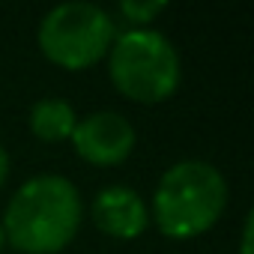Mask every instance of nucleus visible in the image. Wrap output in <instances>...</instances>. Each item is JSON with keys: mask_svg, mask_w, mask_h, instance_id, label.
Instances as JSON below:
<instances>
[{"mask_svg": "<svg viewBox=\"0 0 254 254\" xmlns=\"http://www.w3.org/2000/svg\"><path fill=\"white\" fill-rule=\"evenodd\" d=\"M84 200L66 177L42 174L27 180L9 200L3 215V236L24 254H57L81 227Z\"/></svg>", "mask_w": 254, "mask_h": 254, "instance_id": "1", "label": "nucleus"}, {"mask_svg": "<svg viewBox=\"0 0 254 254\" xmlns=\"http://www.w3.org/2000/svg\"><path fill=\"white\" fill-rule=\"evenodd\" d=\"M227 206V183L221 171L200 159L171 165L153 194L156 227L168 239H194L206 233Z\"/></svg>", "mask_w": 254, "mask_h": 254, "instance_id": "2", "label": "nucleus"}, {"mask_svg": "<svg viewBox=\"0 0 254 254\" xmlns=\"http://www.w3.org/2000/svg\"><path fill=\"white\" fill-rule=\"evenodd\" d=\"M108 75L120 96L141 105H159L177 93L183 69L168 36L150 27H135L114 36L108 51Z\"/></svg>", "mask_w": 254, "mask_h": 254, "instance_id": "3", "label": "nucleus"}, {"mask_svg": "<svg viewBox=\"0 0 254 254\" xmlns=\"http://www.w3.org/2000/svg\"><path fill=\"white\" fill-rule=\"evenodd\" d=\"M39 51L60 69L81 72L108 57L114 45V18L84 0L54 6L39 24Z\"/></svg>", "mask_w": 254, "mask_h": 254, "instance_id": "4", "label": "nucleus"}, {"mask_svg": "<svg viewBox=\"0 0 254 254\" xmlns=\"http://www.w3.org/2000/svg\"><path fill=\"white\" fill-rule=\"evenodd\" d=\"M135 141H138L135 126L117 111H96L78 120L72 132L75 153L96 168H111L126 162L135 150Z\"/></svg>", "mask_w": 254, "mask_h": 254, "instance_id": "5", "label": "nucleus"}, {"mask_svg": "<svg viewBox=\"0 0 254 254\" xmlns=\"http://www.w3.org/2000/svg\"><path fill=\"white\" fill-rule=\"evenodd\" d=\"M90 215L93 224L111 239H135L150 224L147 203L129 186H105L93 197Z\"/></svg>", "mask_w": 254, "mask_h": 254, "instance_id": "6", "label": "nucleus"}, {"mask_svg": "<svg viewBox=\"0 0 254 254\" xmlns=\"http://www.w3.org/2000/svg\"><path fill=\"white\" fill-rule=\"evenodd\" d=\"M27 123H30L33 138H39L45 144H57V141L72 138L75 126H78V114L63 99H39L30 108V120Z\"/></svg>", "mask_w": 254, "mask_h": 254, "instance_id": "7", "label": "nucleus"}, {"mask_svg": "<svg viewBox=\"0 0 254 254\" xmlns=\"http://www.w3.org/2000/svg\"><path fill=\"white\" fill-rule=\"evenodd\" d=\"M159 12H165V3H162V0H150V3H135V0H126V3H120V15L129 18L132 24H150Z\"/></svg>", "mask_w": 254, "mask_h": 254, "instance_id": "8", "label": "nucleus"}, {"mask_svg": "<svg viewBox=\"0 0 254 254\" xmlns=\"http://www.w3.org/2000/svg\"><path fill=\"white\" fill-rule=\"evenodd\" d=\"M242 254H251V215L242 224Z\"/></svg>", "mask_w": 254, "mask_h": 254, "instance_id": "9", "label": "nucleus"}, {"mask_svg": "<svg viewBox=\"0 0 254 254\" xmlns=\"http://www.w3.org/2000/svg\"><path fill=\"white\" fill-rule=\"evenodd\" d=\"M6 177H9V156H6V150H3V147H0V189H3Z\"/></svg>", "mask_w": 254, "mask_h": 254, "instance_id": "10", "label": "nucleus"}, {"mask_svg": "<svg viewBox=\"0 0 254 254\" xmlns=\"http://www.w3.org/2000/svg\"><path fill=\"white\" fill-rule=\"evenodd\" d=\"M3 242H6V236H3V227H0V248H3Z\"/></svg>", "mask_w": 254, "mask_h": 254, "instance_id": "11", "label": "nucleus"}]
</instances>
